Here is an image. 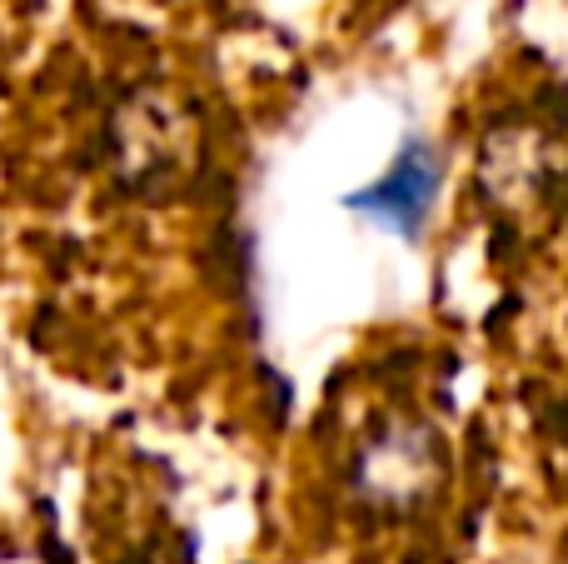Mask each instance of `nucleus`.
<instances>
[{
  "label": "nucleus",
  "mask_w": 568,
  "mask_h": 564,
  "mask_svg": "<svg viewBox=\"0 0 568 564\" xmlns=\"http://www.w3.org/2000/svg\"><path fill=\"white\" fill-rule=\"evenodd\" d=\"M434 190H439V160H434V150L424 145V140H409V145L399 150L389 175L374 180L369 190H359L349 205L364 210V215H374L379 225L399 230V235H419Z\"/></svg>",
  "instance_id": "obj_1"
}]
</instances>
